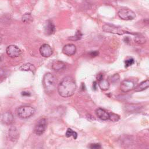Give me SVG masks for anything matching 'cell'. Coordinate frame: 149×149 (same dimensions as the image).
<instances>
[{
  "label": "cell",
  "mask_w": 149,
  "mask_h": 149,
  "mask_svg": "<svg viewBox=\"0 0 149 149\" xmlns=\"http://www.w3.org/2000/svg\"><path fill=\"white\" fill-rule=\"evenodd\" d=\"M22 95L23 96H30V94L29 92H26V91H23L22 93Z\"/></svg>",
  "instance_id": "obj_30"
},
{
  "label": "cell",
  "mask_w": 149,
  "mask_h": 149,
  "mask_svg": "<svg viewBox=\"0 0 149 149\" xmlns=\"http://www.w3.org/2000/svg\"><path fill=\"white\" fill-rule=\"evenodd\" d=\"M77 86L74 80L70 76L64 77L58 86L59 94L64 98L73 95L76 90Z\"/></svg>",
  "instance_id": "obj_1"
},
{
  "label": "cell",
  "mask_w": 149,
  "mask_h": 149,
  "mask_svg": "<svg viewBox=\"0 0 149 149\" xmlns=\"http://www.w3.org/2000/svg\"><path fill=\"white\" fill-rule=\"evenodd\" d=\"M16 113L17 116L20 118H28L34 114L35 109L31 106H20L17 109Z\"/></svg>",
  "instance_id": "obj_4"
},
{
  "label": "cell",
  "mask_w": 149,
  "mask_h": 149,
  "mask_svg": "<svg viewBox=\"0 0 149 149\" xmlns=\"http://www.w3.org/2000/svg\"><path fill=\"white\" fill-rule=\"evenodd\" d=\"M96 79H97V80L98 81H100V80H102V79H103V74L101 73H98V74L97 75V76H96Z\"/></svg>",
  "instance_id": "obj_29"
},
{
  "label": "cell",
  "mask_w": 149,
  "mask_h": 149,
  "mask_svg": "<svg viewBox=\"0 0 149 149\" xmlns=\"http://www.w3.org/2000/svg\"><path fill=\"white\" fill-rule=\"evenodd\" d=\"M55 31V25L51 20H48L44 27L45 34L48 36H49L54 34Z\"/></svg>",
  "instance_id": "obj_13"
},
{
  "label": "cell",
  "mask_w": 149,
  "mask_h": 149,
  "mask_svg": "<svg viewBox=\"0 0 149 149\" xmlns=\"http://www.w3.org/2000/svg\"><path fill=\"white\" fill-rule=\"evenodd\" d=\"M52 69L55 71H61L66 68V65L64 62L60 61H54L52 63Z\"/></svg>",
  "instance_id": "obj_15"
},
{
  "label": "cell",
  "mask_w": 149,
  "mask_h": 149,
  "mask_svg": "<svg viewBox=\"0 0 149 149\" xmlns=\"http://www.w3.org/2000/svg\"><path fill=\"white\" fill-rule=\"evenodd\" d=\"M65 136L67 137H70L71 136H72L74 139H77V134L76 132H74V130H73L72 129L70 128H68L66 130V134Z\"/></svg>",
  "instance_id": "obj_21"
},
{
  "label": "cell",
  "mask_w": 149,
  "mask_h": 149,
  "mask_svg": "<svg viewBox=\"0 0 149 149\" xmlns=\"http://www.w3.org/2000/svg\"><path fill=\"white\" fill-rule=\"evenodd\" d=\"M20 70H23V71H31L33 73L35 72L36 71V68L35 66L30 63H26L24 64H23L20 68H19Z\"/></svg>",
  "instance_id": "obj_18"
},
{
  "label": "cell",
  "mask_w": 149,
  "mask_h": 149,
  "mask_svg": "<svg viewBox=\"0 0 149 149\" xmlns=\"http://www.w3.org/2000/svg\"><path fill=\"white\" fill-rule=\"evenodd\" d=\"M118 16L122 20H132L135 19V13L129 9H122L118 13Z\"/></svg>",
  "instance_id": "obj_5"
},
{
  "label": "cell",
  "mask_w": 149,
  "mask_h": 149,
  "mask_svg": "<svg viewBox=\"0 0 149 149\" xmlns=\"http://www.w3.org/2000/svg\"><path fill=\"white\" fill-rule=\"evenodd\" d=\"M76 52V47L73 44H68L62 48V52L68 56H72L74 55Z\"/></svg>",
  "instance_id": "obj_11"
},
{
  "label": "cell",
  "mask_w": 149,
  "mask_h": 149,
  "mask_svg": "<svg viewBox=\"0 0 149 149\" xmlns=\"http://www.w3.org/2000/svg\"><path fill=\"white\" fill-rule=\"evenodd\" d=\"M96 115L102 120H107L109 119V112H108L105 109L99 108L95 110Z\"/></svg>",
  "instance_id": "obj_12"
},
{
  "label": "cell",
  "mask_w": 149,
  "mask_h": 149,
  "mask_svg": "<svg viewBox=\"0 0 149 149\" xmlns=\"http://www.w3.org/2000/svg\"><path fill=\"white\" fill-rule=\"evenodd\" d=\"M120 116L114 113H109V119L113 122H117L119 120Z\"/></svg>",
  "instance_id": "obj_23"
},
{
  "label": "cell",
  "mask_w": 149,
  "mask_h": 149,
  "mask_svg": "<svg viewBox=\"0 0 149 149\" xmlns=\"http://www.w3.org/2000/svg\"><path fill=\"white\" fill-rule=\"evenodd\" d=\"M42 84L45 91L48 93H52L56 88V80L52 73L48 72L44 74Z\"/></svg>",
  "instance_id": "obj_2"
},
{
  "label": "cell",
  "mask_w": 149,
  "mask_h": 149,
  "mask_svg": "<svg viewBox=\"0 0 149 149\" xmlns=\"http://www.w3.org/2000/svg\"><path fill=\"white\" fill-rule=\"evenodd\" d=\"M99 54L98 51H91L90 52H89V55L91 57H95L98 56V55Z\"/></svg>",
  "instance_id": "obj_28"
},
{
  "label": "cell",
  "mask_w": 149,
  "mask_h": 149,
  "mask_svg": "<svg viewBox=\"0 0 149 149\" xmlns=\"http://www.w3.org/2000/svg\"><path fill=\"white\" fill-rule=\"evenodd\" d=\"M0 120L5 125H10L13 121V116L10 112L7 111L1 115Z\"/></svg>",
  "instance_id": "obj_10"
},
{
  "label": "cell",
  "mask_w": 149,
  "mask_h": 149,
  "mask_svg": "<svg viewBox=\"0 0 149 149\" xmlns=\"http://www.w3.org/2000/svg\"><path fill=\"white\" fill-rule=\"evenodd\" d=\"M97 83H96V81H94L93 82V88L94 89V90H96V86H97V84H96Z\"/></svg>",
  "instance_id": "obj_31"
},
{
  "label": "cell",
  "mask_w": 149,
  "mask_h": 149,
  "mask_svg": "<svg viewBox=\"0 0 149 149\" xmlns=\"http://www.w3.org/2000/svg\"><path fill=\"white\" fill-rule=\"evenodd\" d=\"M40 53L44 57H49L53 54V50L49 45L47 44H42L40 48Z\"/></svg>",
  "instance_id": "obj_9"
},
{
  "label": "cell",
  "mask_w": 149,
  "mask_h": 149,
  "mask_svg": "<svg viewBox=\"0 0 149 149\" xmlns=\"http://www.w3.org/2000/svg\"><path fill=\"white\" fill-rule=\"evenodd\" d=\"M102 29L106 33L116 34L118 35H123L124 34H130L132 35H134L136 34V33L130 32L120 26H115L111 24H105L103 25L102 27Z\"/></svg>",
  "instance_id": "obj_3"
},
{
  "label": "cell",
  "mask_w": 149,
  "mask_h": 149,
  "mask_svg": "<svg viewBox=\"0 0 149 149\" xmlns=\"http://www.w3.org/2000/svg\"><path fill=\"white\" fill-rule=\"evenodd\" d=\"M98 86L102 90H107L109 88L110 84L108 81L107 80H101L100 81H98Z\"/></svg>",
  "instance_id": "obj_19"
},
{
  "label": "cell",
  "mask_w": 149,
  "mask_h": 149,
  "mask_svg": "<svg viewBox=\"0 0 149 149\" xmlns=\"http://www.w3.org/2000/svg\"><path fill=\"white\" fill-rule=\"evenodd\" d=\"M22 20L24 23H30L33 22V19L31 14L29 13H27L23 15L22 17Z\"/></svg>",
  "instance_id": "obj_20"
},
{
  "label": "cell",
  "mask_w": 149,
  "mask_h": 149,
  "mask_svg": "<svg viewBox=\"0 0 149 149\" xmlns=\"http://www.w3.org/2000/svg\"><path fill=\"white\" fill-rule=\"evenodd\" d=\"M47 125V121L45 118L40 119L36 125L34 132L38 136L42 135L45 131Z\"/></svg>",
  "instance_id": "obj_6"
},
{
  "label": "cell",
  "mask_w": 149,
  "mask_h": 149,
  "mask_svg": "<svg viewBox=\"0 0 149 149\" xmlns=\"http://www.w3.org/2000/svg\"><path fill=\"white\" fill-rule=\"evenodd\" d=\"M119 80V75L118 74H115L111 77V81L113 83H115L118 81Z\"/></svg>",
  "instance_id": "obj_25"
},
{
  "label": "cell",
  "mask_w": 149,
  "mask_h": 149,
  "mask_svg": "<svg viewBox=\"0 0 149 149\" xmlns=\"http://www.w3.org/2000/svg\"><path fill=\"white\" fill-rule=\"evenodd\" d=\"M5 72L3 69H0V83L4 79L5 77Z\"/></svg>",
  "instance_id": "obj_27"
},
{
  "label": "cell",
  "mask_w": 149,
  "mask_h": 149,
  "mask_svg": "<svg viewBox=\"0 0 149 149\" xmlns=\"http://www.w3.org/2000/svg\"><path fill=\"white\" fill-rule=\"evenodd\" d=\"M6 52L7 55L11 58H16L21 54V50L15 45H10L7 47Z\"/></svg>",
  "instance_id": "obj_7"
},
{
  "label": "cell",
  "mask_w": 149,
  "mask_h": 149,
  "mask_svg": "<svg viewBox=\"0 0 149 149\" xmlns=\"http://www.w3.org/2000/svg\"><path fill=\"white\" fill-rule=\"evenodd\" d=\"M19 137V133L15 127H11L9 130V138L12 141H16Z\"/></svg>",
  "instance_id": "obj_14"
},
{
  "label": "cell",
  "mask_w": 149,
  "mask_h": 149,
  "mask_svg": "<svg viewBox=\"0 0 149 149\" xmlns=\"http://www.w3.org/2000/svg\"><path fill=\"white\" fill-rule=\"evenodd\" d=\"M134 36V40L136 43L141 44L146 42V37L143 34L140 33H136V34Z\"/></svg>",
  "instance_id": "obj_17"
},
{
  "label": "cell",
  "mask_w": 149,
  "mask_h": 149,
  "mask_svg": "<svg viewBox=\"0 0 149 149\" xmlns=\"http://www.w3.org/2000/svg\"><path fill=\"white\" fill-rule=\"evenodd\" d=\"M81 37H82V33H81L80 31L77 30L74 36L69 37V40H72V41H77V40L81 39Z\"/></svg>",
  "instance_id": "obj_22"
},
{
  "label": "cell",
  "mask_w": 149,
  "mask_h": 149,
  "mask_svg": "<svg viewBox=\"0 0 149 149\" xmlns=\"http://www.w3.org/2000/svg\"><path fill=\"white\" fill-rule=\"evenodd\" d=\"M134 63V60L133 58H129L127 59H126L125 61V67L126 68H127L129 66H132V65H133Z\"/></svg>",
  "instance_id": "obj_24"
},
{
  "label": "cell",
  "mask_w": 149,
  "mask_h": 149,
  "mask_svg": "<svg viewBox=\"0 0 149 149\" xmlns=\"http://www.w3.org/2000/svg\"><path fill=\"white\" fill-rule=\"evenodd\" d=\"M148 86H149V81H148V79H146V80L140 83L138 86H137L134 88V91L136 92L141 91L148 88Z\"/></svg>",
  "instance_id": "obj_16"
},
{
  "label": "cell",
  "mask_w": 149,
  "mask_h": 149,
  "mask_svg": "<svg viewBox=\"0 0 149 149\" xmlns=\"http://www.w3.org/2000/svg\"><path fill=\"white\" fill-rule=\"evenodd\" d=\"M134 87V83L129 80H124L121 82L120 88L124 93H127L132 90Z\"/></svg>",
  "instance_id": "obj_8"
},
{
  "label": "cell",
  "mask_w": 149,
  "mask_h": 149,
  "mask_svg": "<svg viewBox=\"0 0 149 149\" xmlns=\"http://www.w3.org/2000/svg\"><path fill=\"white\" fill-rule=\"evenodd\" d=\"M89 148L91 149H98L101 148V146L98 143H94V144H91L89 146Z\"/></svg>",
  "instance_id": "obj_26"
}]
</instances>
